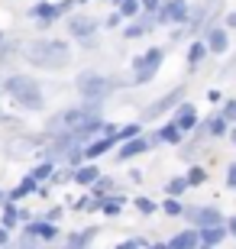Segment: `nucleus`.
I'll return each mask as SVG.
<instances>
[{
  "instance_id": "obj_43",
  "label": "nucleus",
  "mask_w": 236,
  "mask_h": 249,
  "mask_svg": "<svg viewBox=\"0 0 236 249\" xmlns=\"http://www.w3.org/2000/svg\"><path fill=\"white\" fill-rule=\"evenodd\" d=\"M149 249H172V246H168V243H152Z\"/></svg>"
},
{
  "instance_id": "obj_42",
  "label": "nucleus",
  "mask_w": 236,
  "mask_h": 249,
  "mask_svg": "<svg viewBox=\"0 0 236 249\" xmlns=\"http://www.w3.org/2000/svg\"><path fill=\"white\" fill-rule=\"evenodd\" d=\"M227 230H230V236H236V217H230V220H227Z\"/></svg>"
},
{
  "instance_id": "obj_25",
  "label": "nucleus",
  "mask_w": 236,
  "mask_h": 249,
  "mask_svg": "<svg viewBox=\"0 0 236 249\" xmlns=\"http://www.w3.org/2000/svg\"><path fill=\"white\" fill-rule=\"evenodd\" d=\"M188 188H191V185H188V175H184V178H172V181L165 185V191H168V197H182Z\"/></svg>"
},
{
  "instance_id": "obj_49",
  "label": "nucleus",
  "mask_w": 236,
  "mask_h": 249,
  "mask_svg": "<svg viewBox=\"0 0 236 249\" xmlns=\"http://www.w3.org/2000/svg\"><path fill=\"white\" fill-rule=\"evenodd\" d=\"M0 249H3V246H0Z\"/></svg>"
},
{
  "instance_id": "obj_28",
  "label": "nucleus",
  "mask_w": 236,
  "mask_h": 249,
  "mask_svg": "<svg viewBox=\"0 0 236 249\" xmlns=\"http://www.w3.org/2000/svg\"><path fill=\"white\" fill-rule=\"evenodd\" d=\"M110 191H113V181H110V178H100L97 185L91 188V197H97V201H104V197H107Z\"/></svg>"
},
{
  "instance_id": "obj_23",
  "label": "nucleus",
  "mask_w": 236,
  "mask_h": 249,
  "mask_svg": "<svg viewBox=\"0 0 236 249\" xmlns=\"http://www.w3.org/2000/svg\"><path fill=\"white\" fill-rule=\"evenodd\" d=\"M207 52H210L207 42H200V39H198V42H191V49H188V68H198V65L207 58Z\"/></svg>"
},
{
  "instance_id": "obj_11",
  "label": "nucleus",
  "mask_w": 236,
  "mask_h": 249,
  "mask_svg": "<svg viewBox=\"0 0 236 249\" xmlns=\"http://www.w3.org/2000/svg\"><path fill=\"white\" fill-rule=\"evenodd\" d=\"M149 149H152V142H149V136L127 139V142H120V146H117V162H129V159L143 156V152H149Z\"/></svg>"
},
{
  "instance_id": "obj_20",
  "label": "nucleus",
  "mask_w": 236,
  "mask_h": 249,
  "mask_svg": "<svg viewBox=\"0 0 236 249\" xmlns=\"http://www.w3.org/2000/svg\"><path fill=\"white\" fill-rule=\"evenodd\" d=\"M123 204H127V197H120V194H107V197L100 201V213H107V217H117V213L123 211Z\"/></svg>"
},
{
  "instance_id": "obj_15",
  "label": "nucleus",
  "mask_w": 236,
  "mask_h": 249,
  "mask_svg": "<svg viewBox=\"0 0 236 249\" xmlns=\"http://www.w3.org/2000/svg\"><path fill=\"white\" fill-rule=\"evenodd\" d=\"M100 178H104V175H100V168L94 165V162H84L81 168H74V178H72V181H78V185H84V188H94Z\"/></svg>"
},
{
  "instance_id": "obj_12",
  "label": "nucleus",
  "mask_w": 236,
  "mask_h": 249,
  "mask_svg": "<svg viewBox=\"0 0 236 249\" xmlns=\"http://www.w3.org/2000/svg\"><path fill=\"white\" fill-rule=\"evenodd\" d=\"M68 33H72L74 39H91L94 33H97V19L84 17V13H72V17H68Z\"/></svg>"
},
{
  "instance_id": "obj_3",
  "label": "nucleus",
  "mask_w": 236,
  "mask_h": 249,
  "mask_svg": "<svg viewBox=\"0 0 236 249\" xmlns=\"http://www.w3.org/2000/svg\"><path fill=\"white\" fill-rule=\"evenodd\" d=\"M7 94L10 101L19 104L23 110H42L46 107V97H42V88H39L33 78H26V74H13V78H7Z\"/></svg>"
},
{
  "instance_id": "obj_34",
  "label": "nucleus",
  "mask_w": 236,
  "mask_h": 249,
  "mask_svg": "<svg viewBox=\"0 0 236 249\" xmlns=\"http://www.w3.org/2000/svg\"><path fill=\"white\" fill-rule=\"evenodd\" d=\"M139 3H143L145 17H155V13H159V10H162V3H165V0H139Z\"/></svg>"
},
{
  "instance_id": "obj_27",
  "label": "nucleus",
  "mask_w": 236,
  "mask_h": 249,
  "mask_svg": "<svg viewBox=\"0 0 236 249\" xmlns=\"http://www.w3.org/2000/svg\"><path fill=\"white\" fill-rule=\"evenodd\" d=\"M162 211L168 213V217H184V207H182V201H178V197H165V201H162Z\"/></svg>"
},
{
  "instance_id": "obj_45",
  "label": "nucleus",
  "mask_w": 236,
  "mask_h": 249,
  "mask_svg": "<svg viewBox=\"0 0 236 249\" xmlns=\"http://www.w3.org/2000/svg\"><path fill=\"white\" fill-rule=\"evenodd\" d=\"M0 201H7V194H3V191H0Z\"/></svg>"
},
{
  "instance_id": "obj_32",
  "label": "nucleus",
  "mask_w": 236,
  "mask_h": 249,
  "mask_svg": "<svg viewBox=\"0 0 236 249\" xmlns=\"http://www.w3.org/2000/svg\"><path fill=\"white\" fill-rule=\"evenodd\" d=\"M117 10H120V13H123V17L129 19V17H136L139 10H143V3H139V0H123V3H120Z\"/></svg>"
},
{
  "instance_id": "obj_21",
  "label": "nucleus",
  "mask_w": 236,
  "mask_h": 249,
  "mask_svg": "<svg viewBox=\"0 0 236 249\" xmlns=\"http://www.w3.org/2000/svg\"><path fill=\"white\" fill-rule=\"evenodd\" d=\"M204 126H207V136H227L230 120L223 117V113H214V117H210V120L204 123Z\"/></svg>"
},
{
  "instance_id": "obj_4",
  "label": "nucleus",
  "mask_w": 236,
  "mask_h": 249,
  "mask_svg": "<svg viewBox=\"0 0 236 249\" xmlns=\"http://www.w3.org/2000/svg\"><path fill=\"white\" fill-rule=\"evenodd\" d=\"M120 81H113V78H107V74H97V71H84L81 78H78V91H81L84 101H104L110 91H117Z\"/></svg>"
},
{
  "instance_id": "obj_19",
  "label": "nucleus",
  "mask_w": 236,
  "mask_h": 249,
  "mask_svg": "<svg viewBox=\"0 0 236 249\" xmlns=\"http://www.w3.org/2000/svg\"><path fill=\"white\" fill-rule=\"evenodd\" d=\"M94 233H97V230H91V227L81 230V233H72V236L65 240V246H68V249H88L94 243Z\"/></svg>"
},
{
  "instance_id": "obj_29",
  "label": "nucleus",
  "mask_w": 236,
  "mask_h": 249,
  "mask_svg": "<svg viewBox=\"0 0 236 249\" xmlns=\"http://www.w3.org/2000/svg\"><path fill=\"white\" fill-rule=\"evenodd\" d=\"M136 136H143V123H127V126H120V142L136 139Z\"/></svg>"
},
{
  "instance_id": "obj_35",
  "label": "nucleus",
  "mask_w": 236,
  "mask_h": 249,
  "mask_svg": "<svg viewBox=\"0 0 236 249\" xmlns=\"http://www.w3.org/2000/svg\"><path fill=\"white\" fill-rule=\"evenodd\" d=\"M220 113H223V117H227L230 123H236V101H227V104H223V110H220Z\"/></svg>"
},
{
  "instance_id": "obj_26",
  "label": "nucleus",
  "mask_w": 236,
  "mask_h": 249,
  "mask_svg": "<svg viewBox=\"0 0 236 249\" xmlns=\"http://www.w3.org/2000/svg\"><path fill=\"white\" fill-rule=\"evenodd\" d=\"M29 175L36 178V181H46V178L55 175V162H52V159H46V162H42V165H36L33 172H29Z\"/></svg>"
},
{
  "instance_id": "obj_39",
  "label": "nucleus",
  "mask_w": 236,
  "mask_h": 249,
  "mask_svg": "<svg viewBox=\"0 0 236 249\" xmlns=\"http://www.w3.org/2000/svg\"><path fill=\"white\" fill-rule=\"evenodd\" d=\"M58 217H62V207H52V211H49V213H46V220H52V223H55V220H58Z\"/></svg>"
},
{
  "instance_id": "obj_30",
  "label": "nucleus",
  "mask_w": 236,
  "mask_h": 249,
  "mask_svg": "<svg viewBox=\"0 0 236 249\" xmlns=\"http://www.w3.org/2000/svg\"><path fill=\"white\" fill-rule=\"evenodd\" d=\"M204 181H207V172H204V168H200V165L188 168V185H191V188H200V185H204Z\"/></svg>"
},
{
  "instance_id": "obj_36",
  "label": "nucleus",
  "mask_w": 236,
  "mask_h": 249,
  "mask_svg": "<svg viewBox=\"0 0 236 249\" xmlns=\"http://www.w3.org/2000/svg\"><path fill=\"white\" fill-rule=\"evenodd\" d=\"M120 23H123V13H120V10H113V13H110V17H107V23H104V26H110V29H117Z\"/></svg>"
},
{
  "instance_id": "obj_33",
  "label": "nucleus",
  "mask_w": 236,
  "mask_h": 249,
  "mask_svg": "<svg viewBox=\"0 0 236 249\" xmlns=\"http://www.w3.org/2000/svg\"><path fill=\"white\" fill-rule=\"evenodd\" d=\"M3 249H39V246H36V240H33V236H26V233H23L19 240H10V246H3Z\"/></svg>"
},
{
  "instance_id": "obj_24",
  "label": "nucleus",
  "mask_w": 236,
  "mask_h": 249,
  "mask_svg": "<svg viewBox=\"0 0 236 249\" xmlns=\"http://www.w3.org/2000/svg\"><path fill=\"white\" fill-rule=\"evenodd\" d=\"M152 26H155V17H145L143 23H133V26L123 29V36H127V39H139V36H145Z\"/></svg>"
},
{
  "instance_id": "obj_46",
  "label": "nucleus",
  "mask_w": 236,
  "mask_h": 249,
  "mask_svg": "<svg viewBox=\"0 0 236 249\" xmlns=\"http://www.w3.org/2000/svg\"><path fill=\"white\" fill-rule=\"evenodd\" d=\"M110 3H117V7H120V3H123V0H110Z\"/></svg>"
},
{
  "instance_id": "obj_40",
  "label": "nucleus",
  "mask_w": 236,
  "mask_h": 249,
  "mask_svg": "<svg viewBox=\"0 0 236 249\" xmlns=\"http://www.w3.org/2000/svg\"><path fill=\"white\" fill-rule=\"evenodd\" d=\"M227 29H236V10H233V13H227Z\"/></svg>"
},
{
  "instance_id": "obj_10",
  "label": "nucleus",
  "mask_w": 236,
  "mask_h": 249,
  "mask_svg": "<svg viewBox=\"0 0 236 249\" xmlns=\"http://www.w3.org/2000/svg\"><path fill=\"white\" fill-rule=\"evenodd\" d=\"M184 217H188L194 227H217V223H227L223 220V213L217 211V207H191V211H184Z\"/></svg>"
},
{
  "instance_id": "obj_47",
  "label": "nucleus",
  "mask_w": 236,
  "mask_h": 249,
  "mask_svg": "<svg viewBox=\"0 0 236 249\" xmlns=\"http://www.w3.org/2000/svg\"><path fill=\"white\" fill-rule=\"evenodd\" d=\"M78 3H91V0H78Z\"/></svg>"
},
{
  "instance_id": "obj_44",
  "label": "nucleus",
  "mask_w": 236,
  "mask_h": 249,
  "mask_svg": "<svg viewBox=\"0 0 236 249\" xmlns=\"http://www.w3.org/2000/svg\"><path fill=\"white\" fill-rule=\"evenodd\" d=\"M200 249H217V246H204V243H200Z\"/></svg>"
},
{
  "instance_id": "obj_37",
  "label": "nucleus",
  "mask_w": 236,
  "mask_h": 249,
  "mask_svg": "<svg viewBox=\"0 0 236 249\" xmlns=\"http://www.w3.org/2000/svg\"><path fill=\"white\" fill-rule=\"evenodd\" d=\"M143 246H145L143 240H127V243H120L117 249H143Z\"/></svg>"
},
{
  "instance_id": "obj_13",
  "label": "nucleus",
  "mask_w": 236,
  "mask_h": 249,
  "mask_svg": "<svg viewBox=\"0 0 236 249\" xmlns=\"http://www.w3.org/2000/svg\"><path fill=\"white\" fill-rule=\"evenodd\" d=\"M172 120H175V126L182 129V133H194V129L200 126V123H198V110H194L191 104H182V107L175 110Z\"/></svg>"
},
{
  "instance_id": "obj_18",
  "label": "nucleus",
  "mask_w": 236,
  "mask_h": 249,
  "mask_svg": "<svg viewBox=\"0 0 236 249\" xmlns=\"http://www.w3.org/2000/svg\"><path fill=\"white\" fill-rule=\"evenodd\" d=\"M33 191H39V181L33 175H26L17 188H13V191L7 194V201H19V197H26V194H33Z\"/></svg>"
},
{
  "instance_id": "obj_48",
  "label": "nucleus",
  "mask_w": 236,
  "mask_h": 249,
  "mask_svg": "<svg viewBox=\"0 0 236 249\" xmlns=\"http://www.w3.org/2000/svg\"><path fill=\"white\" fill-rule=\"evenodd\" d=\"M0 46H3V33H0Z\"/></svg>"
},
{
  "instance_id": "obj_38",
  "label": "nucleus",
  "mask_w": 236,
  "mask_h": 249,
  "mask_svg": "<svg viewBox=\"0 0 236 249\" xmlns=\"http://www.w3.org/2000/svg\"><path fill=\"white\" fill-rule=\"evenodd\" d=\"M227 188H236V162L227 168Z\"/></svg>"
},
{
  "instance_id": "obj_22",
  "label": "nucleus",
  "mask_w": 236,
  "mask_h": 249,
  "mask_svg": "<svg viewBox=\"0 0 236 249\" xmlns=\"http://www.w3.org/2000/svg\"><path fill=\"white\" fill-rule=\"evenodd\" d=\"M159 139H162V142H168V146H178V142L184 139V133L175 126V120H168L162 129H159Z\"/></svg>"
},
{
  "instance_id": "obj_17",
  "label": "nucleus",
  "mask_w": 236,
  "mask_h": 249,
  "mask_svg": "<svg viewBox=\"0 0 236 249\" xmlns=\"http://www.w3.org/2000/svg\"><path fill=\"white\" fill-rule=\"evenodd\" d=\"M172 249H200V230H182L178 236L168 240Z\"/></svg>"
},
{
  "instance_id": "obj_9",
  "label": "nucleus",
  "mask_w": 236,
  "mask_h": 249,
  "mask_svg": "<svg viewBox=\"0 0 236 249\" xmlns=\"http://www.w3.org/2000/svg\"><path fill=\"white\" fill-rule=\"evenodd\" d=\"M23 233L33 236L36 243H55L58 240V227H55L52 220H46V217H42V220H29L26 227H23Z\"/></svg>"
},
{
  "instance_id": "obj_5",
  "label": "nucleus",
  "mask_w": 236,
  "mask_h": 249,
  "mask_svg": "<svg viewBox=\"0 0 236 249\" xmlns=\"http://www.w3.org/2000/svg\"><path fill=\"white\" fill-rule=\"evenodd\" d=\"M165 62V49H149V52H143L139 58H133V84H145L152 81L155 74H159V68H162Z\"/></svg>"
},
{
  "instance_id": "obj_16",
  "label": "nucleus",
  "mask_w": 236,
  "mask_h": 249,
  "mask_svg": "<svg viewBox=\"0 0 236 249\" xmlns=\"http://www.w3.org/2000/svg\"><path fill=\"white\" fill-rule=\"evenodd\" d=\"M227 236H230L227 223H217V227H200V243H204V246H220Z\"/></svg>"
},
{
  "instance_id": "obj_6",
  "label": "nucleus",
  "mask_w": 236,
  "mask_h": 249,
  "mask_svg": "<svg viewBox=\"0 0 236 249\" xmlns=\"http://www.w3.org/2000/svg\"><path fill=\"white\" fill-rule=\"evenodd\" d=\"M78 0H62V3H49V0H39V3H33V10H29V17L39 19V26H52V23H58V19L68 13V10L74 7Z\"/></svg>"
},
{
  "instance_id": "obj_50",
  "label": "nucleus",
  "mask_w": 236,
  "mask_h": 249,
  "mask_svg": "<svg viewBox=\"0 0 236 249\" xmlns=\"http://www.w3.org/2000/svg\"><path fill=\"white\" fill-rule=\"evenodd\" d=\"M65 249H68V246H65Z\"/></svg>"
},
{
  "instance_id": "obj_8",
  "label": "nucleus",
  "mask_w": 236,
  "mask_h": 249,
  "mask_svg": "<svg viewBox=\"0 0 236 249\" xmlns=\"http://www.w3.org/2000/svg\"><path fill=\"white\" fill-rule=\"evenodd\" d=\"M191 19V10L184 0H165L162 10L155 13V23H162V26H168V23H188Z\"/></svg>"
},
{
  "instance_id": "obj_41",
  "label": "nucleus",
  "mask_w": 236,
  "mask_h": 249,
  "mask_svg": "<svg viewBox=\"0 0 236 249\" xmlns=\"http://www.w3.org/2000/svg\"><path fill=\"white\" fill-rule=\"evenodd\" d=\"M207 101L210 104H220V91H207Z\"/></svg>"
},
{
  "instance_id": "obj_14",
  "label": "nucleus",
  "mask_w": 236,
  "mask_h": 249,
  "mask_svg": "<svg viewBox=\"0 0 236 249\" xmlns=\"http://www.w3.org/2000/svg\"><path fill=\"white\" fill-rule=\"evenodd\" d=\"M207 49L214 52V55H223V52L230 49V36H227L223 26H210L207 29Z\"/></svg>"
},
{
  "instance_id": "obj_7",
  "label": "nucleus",
  "mask_w": 236,
  "mask_h": 249,
  "mask_svg": "<svg viewBox=\"0 0 236 249\" xmlns=\"http://www.w3.org/2000/svg\"><path fill=\"white\" fill-rule=\"evenodd\" d=\"M182 97H184V88L178 84L175 91H168L165 97H159L155 104H149V107H145V110H143V120H155V117H162V113H168L172 107H182Z\"/></svg>"
},
{
  "instance_id": "obj_1",
  "label": "nucleus",
  "mask_w": 236,
  "mask_h": 249,
  "mask_svg": "<svg viewBox=\"0 0 236 249\" xmlns=\"http://www.w3.org/2000/svg\"><path fill=\"white\" fill-rule=\"evenodd\" d=\"M100 107H104V101H88V104L65 107V110L52 113V117H49V126H46V139L68 136V133H81V129L94 126V123H104L100 120Z\"/></svg>"
},
{
  "instance_id": "obj_31",
  "label": "nucleus",
  "mask_w": 236,
  "mask_h": 249,
  "mask_svg": "<svg viewBox=\"0 0 236 249\" xmlns=\"http://www.w3.org/2000/svg\"><path fill=\"white\" fill-rule=\"evenodd\" d=\"M133 204H136V211L143 213V217H149V213H155V211H159V204H155L152 197H136Z\"/></svg>"
},
{
  "instance_id": "obj_2",
  "label": "nucleus",
  "mask_w": 236,
  "mask_h": 249,
  "mask_svg": "<svg viewBox=\"0 0 236 249\" xmlns=\"http://www.w3.org/2000/svg\"><path fill=\"white\" fill-rule=\"evenodd\" d=\"M26 62L33 68H46V71H58L72 62V46L62 42V39H36L26 46Z\"/></svg>"
}]
</instances>
